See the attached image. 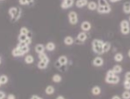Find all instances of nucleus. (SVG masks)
<instances>
[{
  "mask_svg": "<svg viewBox=\"0 0 130 99\" xmlns=\"http://www.w3.org/2000/svg\"><path fill=\"white\" fill-rule=\"evenodd\" d=\"M105 83L109 84H118L120 83V77L112 70H109L106 73Z\"/></svg>",
  "mask_w": 130,
  "mask_h": 99,
  "instance_id": "f257e3e1",
  "label": "nucleus"
},
{
  "mask_svg": "<svg viewBox=\"0 0 130 99\" xmlns=\"http://www.w3.org/2000/svg\"><path fill=\"white\" fill-rule=\"evenodd\" d=\"M103 44L104 41L101 39H94L91 43L92 51L97 55H102L103 53Z\"/></svg>",
  "mask_w": 130,
  "mask_h": 99,
  "instance_id": "f03ea898",
  "label": "nucleus"
},
{
  "mask_svg": "<svg viewBox=\"0 0 130 99\" xmlns=\"http://www.w3.org/2000/svg\"><path fill=\"white\" fill-rule=\"evenodd\" d=\"M120 32L123 35H127L130 32V22L128 19H123L120 22Z\"/></svg>",
  "mask_w": 130,
  "mask_h": 99,
  "instance_id": "7ed1b4c3",
  "label": "nucleus"
},
{
  "mask_svg": "<svg viewBox=\"0 0 130 99\" xmlns=\"http://www.w3.org/2000/svg\"><path fill=\"white\" fill-rule=\"evenodd\" d=\"M68 21L71 25H76L78 23V15L75 11H70L68 13Z\"/></svg>",
  "mask_w": 130,
  "mask_h": 99,
  "instance_id": "20e7f679",
  "label": "nucleus"
},
{
  "mask_svg": "<svg viewBox=\"0 0 130 99\" xmlns=\"http://www.w3.org/2000/svg\"><path fill=\"white\" fill-rule=\"evenodd\" d=\"M98 13L100 14H108L111 11V5H106V6H98L97 8Z\"/></svg>",
  "mask_w": 130,
  "mask_h": 99,
  "instance_id": "39448f33",
  "label": "nucleus"
},
{
  "mask_svg": "<svg viewBox=\"0 0 130 99\" xmlns=\"http://www.w3.org/2000/svg\"><path fill=\"white\" fill-rule=\"evenodd\" d=\"M87 40V34L86 32H83V31H82V32H79L78 34H77V36H76V43L79 44V45L84 44Z\"/></svg>",
  "mask_w": 130,
  "mask_h": 99,
  "instance_id": "423d86ee",
  "label": "nucleus"
},
{
  "mask_svg": "<svg viewBox=\"0 0 130 99\" xmlns=\"http://www.w3.org/2000/svg\"><path fill=\"white\" fill-rule=\"evenodd\" d=\"M49 64V57L45 59H39L37 63V68L39 70H46Z\"/></svg>",
  "mask_w": 130,
  "mask_h": 99,
  "instance_id": "0eeeda50",
  "label": "nucleus"
},
{
  "mask_svg": "<svg viewBox=\"0 0 130 99\" xmlns=\"http://www.w3.org/2000/svg\"><path fill=\"white\" fill-rule=\"evenodd\" d=\"M103 64H104V59L101 57L100 56H96V57H94V59L92 60V65L94 66V67H101V66H103Z\"/></svg>",
  "mask_w": 130,
  "mask_h": 99,
  "instance_id": "6e6552de",
  "label": "nucleus"
},
{
  "mask_svg": "<svg viewBox=\"0 0 130 99\" xmlns=\"http://www.w3.org/2000/svg\"><path fill=\"white\" fill-rule=\"evenodd\" d=\"M74 0H63L60 4V8L62 9H67V8H72L74 5Z\"/></svg>",
  "mask_w": 130,
  "mask_h": 99,
  "instance_id": "1a4fd4ad",
  "label": "nucleus"
},
{
  "mask_svg": "<svg viewBox=\"0 0 130 99\" xmlns=\"http://www.w3.org/2000/svg\"><path fill=\"white\" fill-rule=\"evenodd\" d=\"M80 27H81V30L83 31V32H89L90 30H91L92 25H91V23H90L88 21H84V22L81 23Z\"/></svg>",
  "mask_w": 130,
  "mask_h": 99,
  "instance_id": "9d476101",
  "label": "nucleus"
},
{
  "mask_svg": "<svg viewBox=\"0 0 130 99\" xmlns=\"http://www.w3.org/2000/svg\"><path fill=\"white\" fill-rule=\"evenodd\" d=\"M19 10L20 8H17V7H11V8H8V15L10 17V19H12L14 17L16 16V14L18 13Z\"/></svg>",
  "mask_w": 130,
  "mask_h": 99,
  "instance_id": "9b49d317",
  "label": "nucleus"
},
{
  "mask_svg": "<svg viewBox=\"0 0 130 99\" xmlns=\"http://www.w3.org/2000/svg\"><path fill=\"white\" fill-rule=\"evenodd\" d=\"M63 42H64V44L66 45V46H72V45L74 44L75 40L73 39V36H71V35H67V36H65L64 37Z\"/></svg>",
  "mask_w": 130,
  "mask_h": 99,
  "instance_id": "f8f14e48",
  "label": "nucleus"
},
{
  "mask_svg": "<svg viewBox=\"0 0 130 99\" xmlns=\"http://www.w3.org/2000/svg\"><path fill=\"white\" fill-rule=\"evenodd\" d=\"M35 51L37 54L44 53V52L46 51V46H44L42 44H37V45H35Z\"/></svg>",
  "mask_w": 130,
  "mask_h": 99,
  "instance_id": "ddd939ff",
  "label": "nucleus"
},
{
  "mask_svg": "<svg viewBox=\"0 0 130 99\" xmlns=\"http://www.w3.org/2000/svg\"><path fill=\"white\" fill-rule=\"evenodd\" d=\"M12 56H14V57H21V56H24V54L22 53V50L19 48V47H15V48H13L12 49Z\"/></svg>",
  "mask_w": 130,
  "mask_h": 99,
  "instance_id": "4468645a",
  "label": "nucleus"
},
{
  "mask_svg": "<svg viewBox=\"0 0 130 99\" xmlns=\"http://www.w3.org/2000/svg\"><path fill=\"white\" fill-rule=\"evenodd\" d=\"M87 3H88V0H76L74 5L76 6V8H82L87 6Z\"/></svg>",
  "mask_w": 130,
  "mask_h": 99,
  "instance_id": "2eb2a0df",
  "label": "nucleus"
},
{
  "mask_svg": "<svg viewBox=\"0 0 130 99\" xmlns=\"http://www.w3.org/2000/svg\"><path fill=\"white\" fill-rule=\"evenodd\" d=\"M87 7V8H88V10H91V11L97 10L98 2H95V1H88Z\"/></svg>",
  "mask_w": 130,
  "mask_h": 99,
  "instance_id": "dca6fc26",
  "label": "nucleus"
},
{
  "mask_svg": "<svg viewBox=\"0 0 130 99\" xmlns=\"http://www.w3.org/2000/svg\"><path fill=\"white\" fill-rule=\"evenodd\" d=\"M91 94H92L93 95H95V96L100 95V94H101V88L98 85L93 86L92 89H91Z\"/></svg>",
  "mask_w": 130,
  "mask_h": 99,
  "instance_id": "f3484780",
  "label": "nucleus"
},
{
  "mask_svg": "<svg viewBox=\"0 0 130 99\" xmlns=\"http://www.w3.org/2000/svg\"><path fill=\"white\" fill-rule=\"evenodd\" d=\"M123 11H124L125 14L130 15V2L129 1H126V2L124 3V5H123Z\"/></svg>",
  "mask_w": 130,
  "mask_h": 99,
  "instance_id": "a211bd4d",
  "label": "nucleus"
},
{
  "mask_svg": "<svg viewBox=\"0 0 130 99\" xmlns=\"http://www.w3.org/2000/svg\"><path fill=\"white\" fill-rule=\"evenodd\" d=\"M113 59L115 62L120 63V62H122L123 60H124V55H123L122 53H120V52L115 53V55L113 56Z\"/></svg>",
  "mask_w": 130,
  "mask_h": 99,
  "instance_id": "6ab92c4d",
  "label": "nucleus"
},
{
  "mask_svg": "<svg viewBox=\"0 0 130 99\" xmlns=\"http://www.w3.org/2000/svg\"><path fill=\"white\" fill-rule=\"evenodd\" d=\"M60 65H67L68 62H69V59L66 56H59V58L57 60Z\"/></svg>",
  "mask_w": 130,
  "mask_h": 99,
  "instance_id": "aec40b11",
  "label": "nucleus"
},
{
  "mask_svg": "<svg viewBox=\"0 0 130 99\" xmlns=\"http://www.w3.org/2000/svg\"><path fill=\"white\" fill-rule=\"evenodd\" d=\"M55 48H56V45H55V43H53V42H48V43H46V51L52 52V51L55 50Z\"/></svg>",
  "mask_w": 130,
  "mask_h": 99,
  "instance_id": "412c9836",
  "label": "nucleus"
},
{
  "mask_svg": "<svg viewBox=\"0 0 130 99\" xmlns=\"http://www.w3.org/2000/svg\"><path fill=\"white\" fill-rule=\"evenodd\" d=\"M45 93H46V94H47V95H52V94L55 93L54 86H52V85L46 86V89H45Z\"/></svg>",
  "mask_w": 130,
  "mask_h": 99,
  "instance_id": "4be33fe9",
  "label": "nucleus"
},
{
  "mask_svg": "<svg viewBox=\"0 0 130 99\" xmlns=\"http://www.w3.org/2000/svg\"><path fill=\"white\" fill-rule=\"evenodd\" d=\"M111 49V44L110 42H104L103 44V53H108Z\"/></svg>",
  "mask_w": 130,
  "mask_h": 99,
  "instance_id": "5701e85b",
  "label": "nucleus"
},
{
  "mask_svg": "<svg viewBox=\"0 0 130 99\" xmlns=\"http://www.w3.org/2000/svg\"><path fill=\"white\" fill-rule=\"evenodd\" d=\"M111 70H113L114 73H116V74H120V73L123 72V67L121 66V65H119V64L114 65Z\"/></svg>",
  "mask_w": 130,
  "mask_h": 99,
  "instance_id": "b1692460",
  "label": "nucleus"
},
{
  "mask_svg": "<svg viewBox=\"0 0 130 99\" xmlns=\"http://www.w3.org/2000/svg\"><path fill=\"white\" fill-rule=\"evenodd\" d=\"M62 81V77L60 74H54L52 76V82L55 83H59Z\"/></svg>",
  "mask_w": 130,
  "mask_h": 99,
  "instance_id": "393cba45",
  "label": "nucleus"
},
{
  "mask_svg": "<svg viewBox=\"0 0 130 99\" xmlns=\"http://www.w3.org/2000/svg\"><path fill=\"white\" fill-rule=\"evenodd\" d=\"M24 61H25V63L28 65L32 64L34 61H35V57H34L32 55H27V56L24 57Z\"/></svg>",
  "mask_w": 130,
  "mask_h": 99,
  "instance_id": "a878e982",
  "label": "nucleus"
},
{
  "mask_svg": "<svg viewBox=\"0 0 130 99\" xmlns=\"http://www.w3.org/2000/svg\"><path fill=\"white\" fill-rule=\"evenodd\" d=\"M22 8H20V10L18 11V13L16 14V16H15L13 19H11V22H18V21L21 19V17H22Z\"/></svg>",
  "mask_w": 130,
  "mask_h": 99,
  "instance_id": "bb28decb",
  "label": "nucleus"
},
{
  "mask_svg": "<svg viewBox=\"0 0 130 99\" xmlns=\"http://www.w3.org/2000/svg\"><path fill=\"white\" fill-rule=\"evenodd\" d=\"M0 83H1L2 85L7 84V83H8V76H7V75H1V76H0Z\"/></svg>",
  "mask_w": 130,
  "mask_h": 99,
  "instance_id": "cd10ccee",
  "label": "nucleus"
},
{
  "mask_svg": "<svg viewBox=\"0 0 130 99\" xmlns=\"http://www.w3.org/2000/svg\"><path fill=\"white\" fill-rule=\"evenodd\" d=\"M17 47H18V46H17ZM20 49H21V50H22V52L23 54H27V53H29V51H30V47H29V46H27V45H26V46H21V47H19Z\"/></svg>",
  "mask_w": 130,
  "mask_h": 99,
  "instance_id": "c85d7f7f",
  "label": "nucleus"
},
{
  "mask_svg": "<svg viewBox=\"0 0 130 99\" xmlns=\"http://www.w3.org/2000/svg\"><path fill=\"white\" fill-rule=\"evenodd\" d=\"M121 96H122L123 99H130V91L129 90H125V92H123Z\"/></svg>",
  "mask_w": 130,
  "mask_h": 99,
  "instance_id": "c756f323",
  "label": "nucleus"
},
{
  "mask_svg": "<svg viewBox=\"0 0 130 99\" xmlns=\"http://www.w3.org/2000/svg\"><path fill=\"white\" fill-rule=\"evenodd\" d=\"M124 88L125 90H129L130 91V80L125 79V81H124Z\"/></svg>",
  "mask_w": 130,
  "mask_h": 99,
  "instance_id": "7c9ffc66",
  "label": "nucleus"
},
{
  "mask_svg": "<svg viewBox=\"0 0 130 99\" xmlns=\"http://www.w3.org/2000/svg\"><path fill=\"white\" fill-rule=\"evenodd\" d=\"M27 38H28L27 35L22 34V33H20L19 36H18V40H19V42H25Z\"/></svg>",
  "mask_w": 130,
  "mask_h": 99,
  "instance_id": "2f4dec72",
  "label": "nucleus"
},
{
  "mask_svg": "<svg viewBox=\"0 0 130 99\" xmlns=\"http://www.w3.org/2000/svg\"><path fill=\"white\" fill-rule=\"evenodd\" d=\"M29 32H30L29 29L26 28V27H22L21 30H20V33H22V34H25V35H27Z\"/></svg>",
  "mask_w": 130,
  "mask_h": 99,
  "instance_id": "473e14b6",
  "label": "nucleus"
},
{
  "mask_svg": "<svg viewBox=\"0 0 130 99\" xmlns=\"http://www.w3.org/2000/svg\"><path fill=\"white\" fill-rule=\"evenodd\" d=\"M109 5L108 0H98V6H106Z\"/></svg>",
  "mask_w": 130,
  "mask_h": 99,
  "instance_id": "72a5a7b5",
  "label": "nucleus"
},
{
  "mask_svg": "<svg viewBox=\"0 0 130 99\" xmlns=\"http://www.w3.org/2000/svg\"><path fill=\"white\" fill-rule=\"evenodd\" d=\"M19 3H20V5H22V6H28L29 5V3H28L27 0H19Z\"/></svg>",
  "mask_w": 130,
  "mask_h": 99,
  "instance_id": "f704fd0d",
  "label": "nucleus"
},
{
  "mask_svg": "<svg viewBox=\"0 0 130 99\" xmlns=\"http://www.w3.org/2000/svg\"><path fill=\"white\" fill-rule=\"evenodd\" d=\"M7 98V94H5V92L0 91V99H5Z\"/></svg>",
  "mask_w": 130,
  "mask_h": 99,
  "instance_id": "c9c22d12",
  "label": "nucleus"
},
{
  "mask_svg": "<svg viewBox=\"0 0 130 99\" xmlns=\"http://www.w3.org/2000/svg\"><path fill=\"white\" fill-rule=\"evenodd\" d=\"M125 79L130 80V71H126V72L125 73Z\"/></svg>",
  "mask_w": 130,
  "mask_h": 99,
  "instance_id": "e433bc0d",
  "label": "nucleus"
},
{
  "mask_svg": "<svg viewBox=\"0 0 130 99\" xmlns=\"http://www.w3.org/2000/svg\"><path fill=\"white\" fill-rule=\"evenodd\" d=\"M15 98H16V96L12 94H9L7 95V99H15Z\"/></svg>",
  "mask_w": 130,
  "mask_h": 99,
  "instance_id": "4c0bfd02",
  "label": "nucleus"
},
{
  "mask_svg": "<svg viewBox=\"0 0 130 99\" xmlns=\"http://www.w3.org/2000/svg\"><path fill=\"white\" fill-rule=\"evenodd\" d=\"M30 98L31 99H42V97L39 96V95H36V94H32Z\"/></svg>",
  "mask_w": 130,
  "mask_h": 99,
  "instance_id": "58836bf2",
  "label": "nucleus"
},
{
  "mask_svg": "<svg viewBox=\"0 0 130 99\" xmlns=\"http://www.w3.org/2000/svg\"><path fill=\"white\" fill-rule=\"evenodd\" d=\"M121 98H122V96L117 95V94H115V95H112V96H111V99H121Z\"/></svg>",
  "mask_w": 130,
  "mask_h": 99,
  "instance_id": "ea45409f",
  "label": "nucleus"
},
{
  "mask_svg": "<svg viewBox=\"0 0 130 99\" xmlns=\"http://www.w3.org/2000/svg\"><path fill=\"white\" fill-rule=\"evenodd\" d=\"M111 3H117V2H120L121 0H109Z\"/></svg>",
  "mask_w": 130,
  "mask_h": 99,
  "instance_id": "a19ab883",
  "label": "nucleus"
},
{
  "mask_svg": "<svg viewBox=\"0 0 130 99\" xmlns=\"http://www.w3.org/2000/svg\"><path fill=\"white\" fill-rule=\"evenodd\" d=\"M65 97L63 96V95H59V96H57V99H64Z\"/></svg>",
  "mask_w": 130,
  "mask_h": 99,
  "instance_id": "79ce46f5",
  "label": "nucleus"
},
{
  "mask_svg": "<svg viewBox=\"0 0 130 99\" xmlns=\"http://www.w3.org/2000/svg\"><path fill=\"white\" fill-rule=\"evenodd\" d=\"M28 1V3H29V5H31V4H32V3H34V1H35V0H27Z\"/></svg>",
  "mask_w": 130,
  "mask_h": 99,
  "instance_id": "37998d69",
  "label": "nucleus"
},
{
  "mask_svg": "<svg viewBox=\"0 0 130 99\" xmlns=\"http://www.w3.org/2000/svg\"><path fill=\"white\" fill-rule=\"evenodd\" d=\"M127 56H128V57H129V58H130V49L127 51Z\"/></svg>",
  "mask_w": 130,
  "mask_h": 99,
  "instance_id": "c03bdc74",
  "label": "nucleus"
},
{
  "mask_svg": "<svg viewBox=\"0 0 130 99\" xmlns=\"http://www.w3.org/2000/svg\"><path fill=\"white\" fill-rule=\"evenodd\" d=\"M1 63H2V58H1V56H0V65H1Z\"/></svg>",
  "mask_w": 130,
  "mask_h": 99,
  "instance_id": "a18cd8bd",
  "label": "nucleus"
},
{
  "mask_svg": "<svg viewBox=\"0 0 130 99\" xmlns=\"http://www.w3.org/2000/svg\"><path fill=\"white\" fill-rule=\"evenodd\" d=\"M128 21H129V22H130V16H129V18H128Z\"/></svg>",
  "mask_w": 130,
  "mask_h": 99,
  "instance_id": "49530a36",
  "label": "nucleus"
},
{
  "mask_svg": "<svg viewBox=\"0 0 130 99\" xmlns=\"http://www.w3.org/2000/svg\"><path fill=\"white\" fill-rule=\"evenodd\" d=\"M1 85H2V84H1V83H0V86H1Z\"/></svg>",
  "mask_w": 130,
  "mask_h": 99,
  "instance_id": "de8ad7c7",
  "label": "nucleus"
},
{
  "mask_svg": "<svg viewBox=\"0 0 130 99\" xmlns=\"http://www.w3.org/2000/svg\"><path fill=\"white\" fill-rule=\"evenodd\" d=\"M1 1H2V0H1Z\"/></svg>",
  "mask_w": 130,
  "mask_h": 99,
  "instance_id": "09e8293b",
  "label": "nucleus"
}]
</instances>
